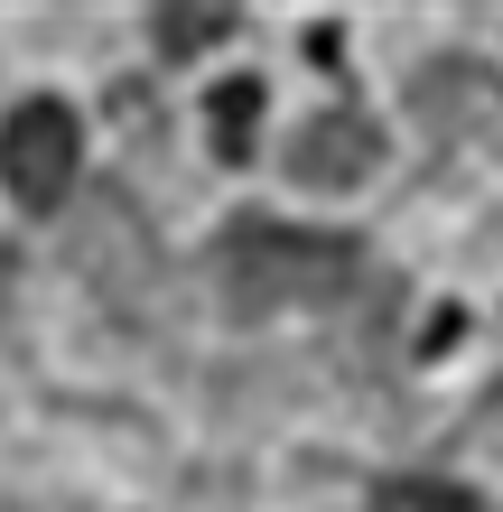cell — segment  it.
<instances>
[{
	"mask_svg": "<svg viewBox=\"0 0 503 512\" xmlns=\"http://www.w3.org/2000/svg\"><path fill=\"white\" fill-rule=\"evenodd\" d=\"M410 112H420L429 140H457V131H476L485 112H503V75H485L476 56H429V66L410 75Z\"/></svg>",
	"mask_w": 503,
	"mask_h": 512,
	"instance_id": "4",
	"label": "cell"
},
{
	"mask_svg": "<svg viewBox=\"0 0 503 512\" xmlns=\"http://www.w3.org/2000/svg\"><path fill=\"white\" fill-rule=\"evenodd\" d=\"M354 252L345 233H308V224H271V215H243L215 243V280H224V308L233 317H280V308H327V298L354 289Z\"/></svg>",
	"mask_w": 503,
	"mask_h": 512,
	"instance_id": "1",
	"label": "cell"
},
{
	"mask_svg": "<svg viewBox=\"0 0 503 512\" xmlns=\"http://www.w3.org/2000/svg\"><path fill=\"white\" fill-rule=\"evenodd\" d=\"M373 168H382V131L354 103H327V112H308L289 131V177L299 187H364Z\"/></svg>",
	"mask_w": 503,
	"mask_h": 512,
	"instance_id": "3",
	"label": "cell"
},
{
	"mask_svg": "<svg viewBox=\"0 0 503 512\" xmlns=\"http://www.w3.org/2000/svg\"><path fill=\"white\" fill-rule=\"evenodd\" d=\"M373 512H485V503L466 494V485H448V475H382Z\"/></svg>",
	"mask_w": 503,
	"mask_h": 512,
	"instance_id": "6",
	"label": "cell"
},
{
	"mask_svg": "<svg viewBox=\"0 0 503 512\" xmlns=\"http://www.w3.org/2000/svg\"><path fill=\"white\" fill-rule=\"evenodd\" d=\"M75 168H84V122L56 94L19 103L10 122H0V187H10L28 215H47V205L75 187Z\"/></svg>",
	"mask_w": 503,
	"mask_h": 512,
	"instance_id": "2",
	"label": "cell"
},
{
	"mask_svg": "<svg viewBox=\"0 0 503 512\" xmlns=\"http://www.w3.org/2000/svg\"><path fill=\"white\" fill-rule=\"evenodd\" d=\"M205 131H215V159H252V131H261V84H252V75L215 84V103H205Z\"/></svg>",
	"mask_w": 503,
	"mask_h": 512,
	"instance_id": "5",
	"label": "cell"
},
{
	"mask_svg": "<svg viewBox=\"0 0 503 512\" xmlns=\"http://www.w3.org/2000/svg\"><path fill=\"white\" fill-rule=\"evenodd\" d=\"M159 56H205L215 38H233V10H150Z\"/></svg>",
	"mask_w": 503,
	"mask_h": 512,
	"instance_id": "7",
	"label": "cell"
}]
</instances>
